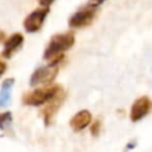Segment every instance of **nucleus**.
I'll list each match as a JSON object with an SVG mask.
<instances>
[{"mask_svg": "<svg viewBox=\"0 0 152 152\" xmlns=\"http://www.w3.org/2000/svg\"><path fill=\"white\" fill-rule=\"evenodd\" d=\"M75 43V36L72 32H65L55 34L48 44L43 58L50 62H61L63 59V52L69 50Z\"/></svg>", "mask_w": 152, "mask_h": 152, "instance_id": "f257e3e1", "label": "nucleus"}, {"mask_svg": "<svg viewBox=\"0 0 152 152\" xmlns=\"http://www.w3.org/2000/svg\"><path fill=\"white\" fill-rule=\"evenodd\" d=\"M61 89L59 86H51L46 84L42 88L34 89L30 93H25L23 96L24 104L27 106H40L46 102H49Z\"/></svg>", "mask_w": 152, "mask_h": 152, "instance_id": "f03ea898", "label": "nucleus"}, {"mask_svg": "<svg viewBox=\"0 0 152 152\" xmlns=\"http://www.w3.org/2000/svg\"><path fill=\"white\" fill-rule=\"evenodd\" d=\"M58 63L59 62H50L46 66L38 68L30 78V86L37 87V86H46L50 84L58 72Z\"/></svg>", "mask_w": 152, "mask_h": 152, "instance_id": "7ed1b4c3", "label": "nucleus"}, {"mask_svg": "<svg viewBox=\"0 0 152 152\" xmlns=\"http://www.w3.org/2000/svg\"><path fill=\"white\" fill-rule=\"evenodd\" d=\"M96 13V7L91 6V5H87L86 7L78 10L76 13H74L70 19H69V26L74 27V28H78V27H83L89 25Z\"/></svg>", "mask_w": 152, "mask_h": 152, "instance_id": "20e7f679", "label": "nucleus"}, {"mask_svg": "<svg viewBox=\"0 0 152 152\" xmlns=\"http://www.w3.org/2000/svg\"><path fill=\"white\" fill-rule=\"evenodd\" d=\"M49 13V8H37L33 12H31L24 20V27L25 31L28 33H33L40 30V27L44 24V20Z\"/></svg>", "mask_w": 152, "mask_h": 152, "instance_id": "39448f33", "label": "nucleus"}, {"mask_svg": "<svg viewBox=\"0 0 152 152\" xmlns=\"http://www.w3.org/2000/svg\"><path fill=\"white\" fill-rule=\"evenodd\" d=\"M65 91L61 88L59 90H58V93L48 102V104L45 106V108L43 109V118H44V122H45V125L48 126V125H50L51 124V121L53 120V118H55V115H56V113L58 112V109L61 108V106H62V103L64 102V100H65Z\"/></svg>", "mask_w": 152, "mask_h": 152, "instance_id": "423d86ee", "label": "nucleus"}, {"mask_svg": "<svg viewBox=\"0 0 152 152\" xmlns=\"http://www.w3.org/2000/svg\"><path fill=\"white\" fill-rule=\"evenodd\" d=\"M151 110H152V101L147 96H141L138 100H135L134 103L132 104L129 113L131 120L133 122H137L142 118H145L147 114H150Z\"/></svg>", "mask_w": 152, "mask_h": 152, "instance_id": "0eeeda50", "label": "nucleus"}, {"mask_svg": "<svg viewBox=\"0 0 152 152\" xmlns=\"http://www.w3.org/2000/svg\"><path fill=\"white\" fill-rule=\"evenodd\" d=\"M23 42H24V37L21 33H13L11 37H8L5 42V45H4L2 57L11 58L12 55L21 46Z\"/></svg>", "mask_w": 152, "mask_h": 152, "instance_id": "6e6552de", "label": "nucleus"}, {"mask_svg": "<svg viewBox=\"0 0 152 152\" xmlns=\"http://www.w3.org/2000/svg\"><path fill=\"white\" fill-rule=\"evenodd\" d=\"M90 122H91V113L87 109L80 110L70 119V126L76 132L84 129Z\"/></svg>", "mask_w": 152, "mask_h": 152, "instance_id": "1a4fd4ad", "label": "nucleus"}, {"mask_svg": "<svg viewBox=\"0 0 152 152\" xmlns=\"http://www.w3.org/2000/svg\"><path fill=\"white\" fill-rule=\"evenodd\" d=\"M14 78H6L1 84L0 90V107H5L11 100V89L13 87Z\"/></svg>", "mask_w": 152, "mask_h": 152, "instance_id": "9d476101", "label": "nucleus"}, {"mask_svg": "<svg viewBox=\"0 0 152 152\" xmlns=\"http://www.w3.org/2000/svg\"><path fill=\"white\" fill-rule=\"evenodd\" d=\"M12 121V115L10 112L0 114V129H5Z\"/></svg>", "mask_w": 152, "mask_h": 152, "instance_id": "9b49d317", "label": "nucleus"}, {"mask_svg": "<svg viewBox=\"0 0 152 152\" xmlns=\"http://www.w3.org/2000/svg\"><path fill=\"white\" fill-rule=\"evenodd\" d=\"M100 129H101V122H100L99 120H96V121L91 125V127H90V132H91L93 135H99Z\"/></svg>", "mask_w": 152, "mask_h": 152, "instance_id": "f8f14e48", "label": "nucleus"}, {"mask_svg": "<svg viewBox=\"0 0 152 152\" xmlns=\"http://www.w3.org/2000/svg\"><path fill=\"white\" fill-rule=\"evenodd\" d=\"M53 1H55V0H39V4H40L42 6H44V7H49Z\"/></svg>", "mask_w": 152, "mask_h": 152, "instance_id": "ddd939ff", "label": "nucleus"}, {"mask_svg": "<svg viewBox=\"0 0 152 152\" xmlns=\"http://www.w3.org/2000/svg\"><path fill=\"white\" fill-rule=\"evenodd\" d=\"M103 1H104V0H89V5L97 7V6H99V5H101Z\"/></svg>", "mask_w": 152, "mask_h": 152, "instance_id": "4468645a", "label": "nucleus"}, {"mask_svg": "<svg viewBox=\"0 0 152 152\" xmlns=\"http://www.w3.org/2000/svg\"><path fill=\"white\" fill-rule=\"evenodd\" d=\"M5 38H6L5 32H4V31H0V43H2V42L5 40Z\"/></svg>", "mask_w": 152, "mask_h": 152, "instance_id": "2eb2a0df", "label": "nucleus"}]
</instances>
